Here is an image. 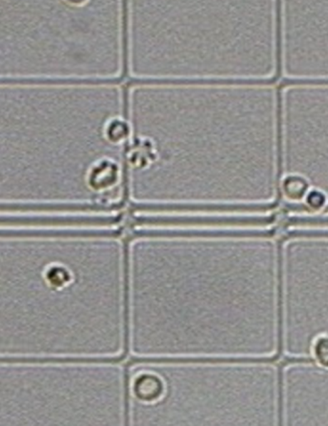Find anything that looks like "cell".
<instances>
[{
	"instance_id": "obj_1",
	"label": "cell",
	"mask_w": 328,
	"mask_h": 426,
	"mask_svg": "<svg viewBox=\"0 0 328 426\" xmlns=\"http://www.w3.org/2000/svg\"><path fill=\"white\" fill-rule=\"evenodd\" d=\"M254 360L141 361L127 381V426H261Z\"/></svg>"
},
{
	"instance_id": "obj_2",
	"label": "cell",
	"mask_w": 328,
	"mask_h": 426,
	"mask_svg": "<svg viewBox=\"0 0 328 426\" xmlns=\"http://www.w3.org/2000/svg\"><path fill=\"white\" fill-rule=\"evenodd\" d=\"M312 364L328 369V335L319 336L313 344Z\"/></svg>"
}]
</instances>
